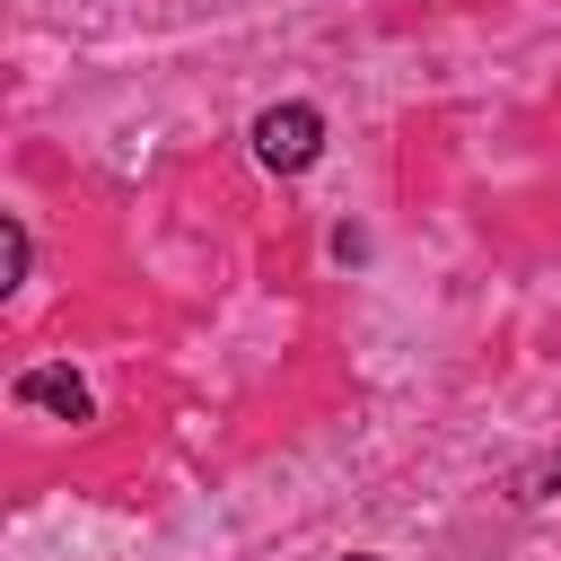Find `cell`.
<instances>
[{
	"label": "cell",
	"instance_id": "obj_1",
	"mask_svg": "<svg viewBox=\"0 0 561 561\" xmlns=\"http://www.w3.org/2000/svg\"><path fill=\"white\" fill-rule=\"evenodd\" d=\"M316 149H324V114H316V105H272V114H254V158H263L272 175L316 167Z\"/></svg>",
	"mask_w": 561,
	"mask_h": 561
},
{
	"label": "cell",
	"instance_id": "obj_2",
	"mask_svg": "<svg viewBox=\"0 0 561 561\" xmlns=\"http://www.w3.org/2000/svg\"><path fill=\"white\" fill-rule=\"evenodd\" d=\"M18 403L61 412V421H88V386H79L70 368H26V377H18Z\"/></svg>",
	"mask_w": 561,
	"mask_h": 561
},
{
	"label": "cell",
	"instance_id": "obj_3",
	"mask_svg": "<svg viewBox=\"0 0 561 561\" xmlns=\"http://www.w3.org/2000/svg\"><path fill=\"white\" fill-rule=\"evenodd\" d=\"M0 245H9V280H26V254H35V245H26V228H18V219L0 228Z\"/></svg>",
	"mask_w": 561,
	"mask_h": 561
},
{
	"label": "cell",
	"instance_id": "obj_4",
	"mask_svg": "<svg viewBox=\"0 0 561 561\" xmlns=\"http://www.w3.org/2000/svg\"><path fill=\"white\" fill-rule=\"evenodd\" d=\"M351 561H377V552H351Z\"/></svg>",
	"mask_w": 561,
	"mask_h": 561
}]
</instances>
